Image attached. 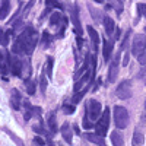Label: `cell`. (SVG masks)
<instances>
[{"instance_id":"1","label":"cell","mask_w":146,"mask_h":146,"mask_svg":"<svg viewBox=\"0 0 146 146\" xmlns=\"http://www.w3.org/2000/svg\"><path fill=\"white\" fill-rule=\"evenodd\" d=\"M38 42V34L34 28H25L21 35L18 36V40L15 41L13 47H12V53H25L28 56L32 54V51L35 50V45Z\"/></svg>"},{"instance_id":"2","label":"cell","mask_w":146,"mask_h":146,"mask_svg":"<svg viewBox=\"0 0 146 146\" xmlns=\"http://www.w3.org/2000/svg\"><path fill=\"white\" fill-rule=\"evenodd\" d=\"M114 124L117 129H126L129 124V111L121 107V105H115L114 107Z\"/></svg>"},{"instance_id":"3","label":"cell","mask_w":146,"mask_h":146,"mask_svg":"<svg viewBox=\"0 0 146 146\" xmlns=\"http://www.w3.org/2000/svg\"><path fill=\"white\" fill-rule=\"evenodd\" d=\"M108 126H110V108H105L104 113H102V117L98 120V123L95 124V130H96L95 135L104 137L108 131Z\"/></svg>"},{"instance_id":"4","label":"cell","mask_w":146,"mask_h":146,"mask_svg":"<svg viewBox=\"0 0 146 146\" xmlns=\"http://www.w3.org/2000/svg\"><path fill=\"white\" fill-rule=\"evenodd\" d=\"M145 50H146V36L142 34L135 35L133 44H131V54L136 57H140L145 53Z\"/></svg>"},{"instance_id":"5","label":"cell","mask_w":146,"mask_h":146,"mask_svg":"<svg viewBox=\"0 0 146 146\" xmlns=\"http://www.w3.org/2000/svg\"><path fill=\"white\" fill-rule=\"evenodd\" d=\"M95 57H92V69H89L86 73H85V75L75 83V92H79V89L82 91V86L83 85H86V83H89V82H92V79H94V75H95Z\"/></svg>"},{"instance_id":"6","label":"cell","mask_w":146,"mask_h":146,"mask_svg":"<svg viewBox=\"0 0 146 146\" xmlns=\"http://www.w3.org/2000/svg\"><path fill=\"white\" fill-rule=\"evenodd\" d=\"M115 95L120 100H129L131 96V82L130 80H123L115 89Z\"/></svg>"},{"instance_id":"7","label":"cell","mask_w":146,"mask_h":146,"mask_svg":"<svg viewBox=\"0 0 146 146\" xmlns=\"http://www.w3.org/2000/svg\"><path fill=\"white\" fill-rule=\"evenodd\" d=\"M101 113H102V107H101V104L96 101V100H91L89 102H88V117L91 118V121H94V120H96L100 115H101Z\"/></svg>"},{"instance_id":"8","label":"cell","mask_w":146,"mask_h":146,"mask_svg":"<svg viewBox=\"0 0 146 146\" xmlns=\"http://www.w3.org/2000/svg\"><path fill=\"white\" fill-rule=\"evenodd\" d=\"M7 62H9V69L13 73L15 76H21L22 75V63L18 57L13 56H7Z\"/></svg>"},{"instance_id":"9","label":"cell","mask_w":146,"mask_h":146,"mask_svg":"<svg viewBox=\"0 0 146 146\" xmlns=\"http://www.w3.org/2000/svg\"><path fill=\"white\" fill-rule=\"evenodd\" d=\"M118 75V56H115V58L113 60V63L110 64V70H108V80L114 82L117 79Z\"/></svg>"},{"instance_id":"10","label":"cell","mask_w":146,"mask_h":146,"mask_svg":"<svg viewBox=\"0 0 146 146\" xmlns=\"http://www.w3.org/2000/svg\"><path fill=\"white\" fill-rule=\"evenodd\" d=\"M72 22H73V25H75V31L80 35L82 34V29H80V21H79V10H78V6L76 5H73L72 6Z\"/></svg>"},{"instance_id":"11","label":"cell","mask_w":146,"mask_h":146,"mask_svg":"<svg viewBox=\"0 0 146 146\" xmlns=\"http://www.w3.org/2000/svg\"><path fill=\"white\" fill-rule=\"evenodd\" d=\"M60 131H62V136H63V139L70 145L72 143V140H73V131H72V127H70V124L69 123H64L63 126H62V129H60Z\"/></svg>"},{"instance_id":"12","label":"cell","mask_w":146,"mask_h":146,"mask_svg":"<svg viewBox=\"0 0 146 146\" xmlns=\"http://www.w3.org/2000/svg\"><path fill=\"white\" fill-rule=\"evenodd\" d=\"M10 104L13 107V110H21V104H22V98H21V94L18 89L12 91V98H10Z\"/></svg>"},{"instance_id":"13","label":"cell","mask_w":146,"mask_h":146,"mask_svg":"<svg viewBox=\"0 0 146 146\" xmlns=\"http://www.w3.org/2000/svg\"><path fill=\"white\" fill-rule=\"evenodd\" d=\"M85 137H86L89 142H92V143H96L98 146H107L104 137H101V136H98V135H95V133H86V135H85Z\"/></svg>"},{"instance_id":"14","label":"cell","mask_w":146,"mask_h":146,"mask_svg":"<svg viewBox=\"0 0 146 146\" xmlns=\"http://www.w3.org/2000/svg\"><path fill=\"white\" fill-rule=\"evenodd\" d=\"M89 63H91V54H86V56H85V60H83L82 67L76 72V78L83 76V73H86V72L89 70Z\"/></svg>"},{"instance_id":"15","label":"cell","mask_w":146,"mask_h":146,"mask_svg":"<svg viewBox=\"0 0 146 146\" xmlns=\"http://www.w3.org/2000/svg\"><path fill=\"white\" fill-rule=\"evenodd\" d=\"M111 142H113V146H124V139H123V135L120 131H113L111 133Z\"/></svg>"},{"instance_id":"16","label":"cell","mask_w":146,"mask_h":146,"mask_svg":"<svg viewBox=\"0 0 146 146\" xmlns=\"http://www.w3.org/2000/svg\"><path fill=\"white\" fill-rule=\"evenodd\" d=\"M104 28H105V32L108 35H113V32L115 29V25H114V21L110 18V16H105L104 18Z\"/></svg>"},{"instance_id":"17","label":"cell","mask_w":146,"mask_h":146,"mask_svg":"<svg viewBox=\"0 0 146 146\" xmlns=\"http://www.w3.org/2000/svg\"><path fill=\"white\" fill-rule=\"evenodd\" d=\"M86 29H88V34H89L91 41L94 42V45H95V48H96V47H98V44H100V35H98V32H96L91 25H88V27H86Z\"/></svg>"},{"instance_id":"18","label":"cell","mask_w":146,"mask_h":146,"mask_svg":"<svg viewBox=\"0 0 146 146\" xmlns=\"http://www.w3.org/2000/svg\"><path fill=\"white\" fill-rule=\"evenodd\" d=\"M9 12H10V2L5 0V2H2V6H0V19H6Z\"/></svg>"},{"instance_id":"19","label":"cell","mask_w":146,"mask_h":146,"mask_svg":"<svg viewBox=\"0 0 146 146\" xmlns=\"http://www.w3.org/2000/svg\"><path fill=\"white\" fill-rule=\"evenodd\" d=\"M47 123H48V127H50V131H53V133L57 131V118H56V114H54V113L48 114Z\"/></svg>"},{"instance_id":"20","label":"cell","mask_w":146,"mask_h":146,"mask_svg":"<svg viewBox=\"0 0 146 146\" xmlns=\"http://www.w3.org/2000/svg\"><path fill=\"white\" fill-rule=\"evenodd\" d=\"M143 142H145V137H143V135L140 131H135L133 133V139H131V143H133V146H142L143 145Z\"/></svg>"},{"instance_id":"21","label":"cell","mask_w":146,"mask_h":146,"mask_svg":"<svg viewBox=\"0 0 146 146\" xmlns=\"http://www.w3.org/2000/svg\"><path fill=\"white\" fill-rule=\"evenodd\" d=\"M34 131H35V133H38V135H42V136L47 139L48 145L53 146V142H51V135H50V133H48L47 130H44V129H41V127H38V126H34Z\"/></svg>"},{"instance_id":"22","label":"cell","mask_w":146,"mask_h":146,"mask_svg":"<svg viewBox=\"0 0 146 146\" xmlns=\"http://www.w3.org/2000/svg\"><path fill=\"white\" fill-rule=\"evenodd\" d=\"M111 51H113V42L110 41V40H104V50H102V53H104V58L105 60L110 58Z\"/></svg>"},{"instance_id":"23","label":"cell","mask_w":146,"mask_h":146,"mask_svg":"<svg viewBox=\"0 0 146 146\" xmlns=\"http://www.w3.org/2000/svg\"><path fill=\"white\" fill-rule=\"evenodd\" d=\"M88 88H91V85H88L86 88H82L80 92H76V94H75V96H73V104H79V102L82 101V98L85 96V94L88 92Z\"/></svg>"},{"instance_id":"24","label":"cell","mask_w":146,"mask_h":146,"mask_svg":"<svg viewBox=\"0 0 146 146\" xmlns=\"http://www.w3.org/2000/svg\"><path fill=\"white\" fill-rule=\"evenodd\" d=\"M64 21V18L60 15V13H53L51 16H50V25L51 27H54V25H58L60 22H63Z\"/></svg>"},{"instance_id":"25","label":"cell","mask_w":146,"mask_h":146,"mask_svg":"<svg viewBox=\"0 0 146 146\" xmlns=\"http://www.w3.org/2000/svg\"><path fill=\"white\" fill-rule=\"evenodd\" d=\"M0 70H2L3 75H6L7 70H9V64H7V62H6V58L3 57L2 51H0Z\"/></svg>"},{"instance_id":"26","label":"cell","mask_w":146,"mask_h":146,"mask_svg":"<svg viewBox=\"0 0 146 146\" xmlns=\"http://www.w3.org/2000/svg\"><path fill=\"white\" fill-rule=\"evenodd\" d=\"M10 34H12V31H7V32L3 34V29L0 28V44H2V45H7V40H9Z\"/></svg>"},{"instance_id":"27","label":"cell","mask_w":146,"mask_h":146,"mask_svg":"<svg viewBox=\"0 0 146 146\" xmlns=\"http://www.w3.org/2000/svg\"><path fill=\"white\" fill-rule=\"evenodd\" d=\"M23 105H25V114H23V117H25V120H29L32 117V108H31V104L29 101H23Z\"/></svg>"},{"instance_id":"28","label":"cell","mask_w":146,"mask_h":146,"mask_svg":"<svg viewBox=\"0 0 146 146\" xmlns=\"http://www.w3.org/2000/svg\"><path fill=\"white\" fill-rule=\"evenodd\" d=\"M53 62H54V60H53V57H48L47 58V76L48 78H53Z\"/></svg>"},{"instance_id":"29","label":"cell","mask_w":146,"mask_h":146,"mask_svg":"<svg viewBox=\"0 0 146 146\" xmlns=\"http://www.w3.org/2000/svg\"><path fill=\"white\" fill-rule=\"evenodd\" d=\"M51 41H53V36L48 34V32H44L42 34V45L44 47H48V45L51 44Z\"/></svg>"},{"instance_id":"30","label":"cell","mask_w":146,"mask_h":146,"mask_svg":"<svg viewBox=\"0 0 146 146\" xmlns=\"http://www.w3.org/2000/svg\"><path fill=\"white\" fill-rule=\"evenodd\" d=\"M27 92L29 94V95H34L35 94V82H32V80H27Z\"/></svg>"},{"instance_id":"31","label":"cell","mask_w":146,"mask_h":146,"mask_svg":"<svg viewBox=\"0 0 146 146\" xmlns=\"http://www.w3.org/2000/svg\"><path fill=\"white\" fill-rule=\"evenodd\" d=\"M40 82H41V91H42V94L47 91V78H45V75H44V72H42V75H41V78H40Z\"/></svg>"},{"instance_id":"32","label":"cell","mask_w":146,"mask_h":146,"mask_svg":"<svg viewBox=\"0 0 146 146\" xmlns=\"http://www.w3.org/2000/svg\"><path fill=\"white\" fill-rule=\"evenodd\" d=\"M63 110H64V113H66V114H73V113H75V105H69V104H66V105L63 107Z\"/></svg>"},{"instance_id":"33","label":"cell","mask_w":146,"mask_h":146,"mask_svg":"<svg viewBox=\"0 0 146 146\" xmlns=\"http://www.w3.org/2000/svg\"><path fill=\"white\" fill-rule=\"evenodd\" d=\"M83 127H85V129H91V127H92V123L89 121V117H88V114L83 117Z\"/></svg>"},{"instance_id":"34","label":"cell","mask_w":146,"mask_h":146,"mask_svg":"<svg viewBox=\"0 0 146 146\" xmlns=\"http://www.w3.org/2000/svg\"><path fill=\"white\" fill-rule=\"evenodd\" d=\"M137 9H139L140 13H143L145 18H146V3H139V5H137Z\"/></svg>"},{"instance_id":"35","label":"cell","mask_w":146,"mask_h":146,"mask_svg":"<svg viewBox=\"0 0 146 146\" xmlns=\"http://www.w3.org/2000/svg\"><path fill=\"white\" fill-rule=\"evenodd\" d=\"M34 142H35L36 145H40V146H44V145H45V140H44L42 137H40V136H35V137H34Z\"/></svg>"},{"instance_id":"36","label":"cell","mask_w":146,"mask_h":146,"mask_svg":"<svg viewBox=\"0 0 146 146\" xmlns=\"http://www.w3.org/2000/svg\"><path fill=\"white\" fill-rule=\"evenodd\" d=\"M137 60H139V63L140 64H143V66H146V51L140 56V57H137Z\"/></svg>"},{"instance_id":"37","label":"cell","mask_w":146,"mask_h":146,"mask_svg":"<svg viewBox=\"0 0 146 146\" xmlns=\"http://www.w3.org/2000/svg\"><path fill=\"white\" fill-rule=\"evenodd\" d=\"M47 5H50V6H54V7H58V9H63L62 3H58V2H45Z\"/></svg>"},{"instance_id":"38","label":"cell","mask_w":146,"mask_h":146,"mask_svg":"<svg viewBox=\"0 0 146 146\" xmlns=\"http://www.w3.org/2000/svg\"><path fill=\"white\" fill-rule=\"evenodd\" d=\"M139 78H140V79H143V80H146V67H145L143 70H140V73H139Z\"/></svg>"},{"instance_id":"39","label":"cell","mask_w":146,"mask_h":146,"mask_svg":"<svg viewBox=\"0 0 146 146\" xmlns=\"http://www.w3.org/2000/svg\"><path fill=\"white\" fill-rule=\"evenodd\" d=\"M129 64V53L126 51V54H124V58H123V66H127Z\"/></svg>"},{"instance_id":"40","label":"cell","mask_w":146,"mask_h":146,"mask_svg":"<svg viewBox=\"0 0 146 146\" xmlns=\"http://www.w3.org/2000/svg\"><path fill=\"white\" fill-rule=\"evenodd\" d=\"M82 41H83L82 38H78V45H79V48L82 47Z\"/></svg>"},{"instance_id":"41","label":"cell","mask_w":146,"mask_h":146,"mask_svg":"<svg viewBox=\"0 0 146 146\" xmlns=\"http://www.w3.org/2000/svg\"><path fill=\"white\" fill-rule=\"evenodd\" d=\"M145 110H146V101H145Z\"/></svg>"},{"instance_id":"42","label":"cell","mask_w":146,"mask_h":146,"mask_svg":"<svg viewBox=\"0 0 146 146\" xmlns=\"http://www.w3.org/2000/svg\"><path fill=\"white\" fill-rule=\"evenodd\" d=\"M145 32H146V28H145Z\"/></svg>"}]
</instances>
